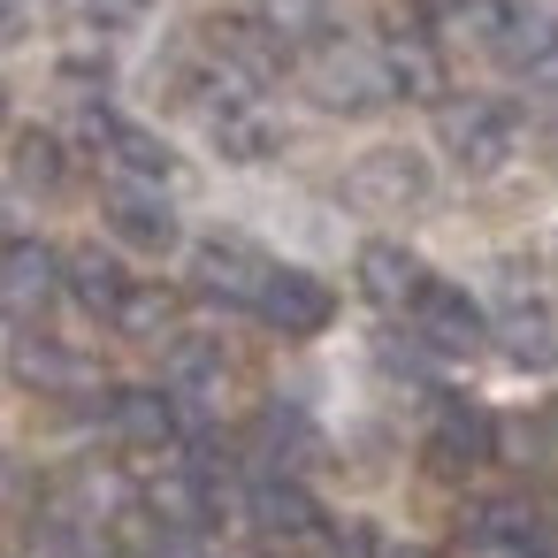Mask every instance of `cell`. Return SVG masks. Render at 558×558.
I'll use <instances>...</instances> for the list:
<instances>
[{
  "label": "cell",
  "mask_w": 558,
  "mask_h": 558,
  "mask_svg": "<svg viewBox=\"0 0 558 558\" xmlns=\"http://www.w3.org/2000/svg\"><path fill=\"white\" fill-rule=\"evenodd\" d=\"M299 85H306V100L329 108V116H367V108L398 100L383 47H360V39H314V54L299 62Z\"/></svg>",
  "instance_id": "obj_1"
},
{
  "label": "cell",
  "mask_w": 558,
  "mask_h": 558,
  "mask_svg": "<svg viewBox=\"0 0 558 558\" xmlns=\"http://www.w3.org/2000/svg\"><path fill=\"white\" fill-rule=\"evenodd\" d=\"M344 199L367 207V215H405V207L428 199V161L405 154V146H375L344 169Z\"/></svg>",
  "instance_id": "obj_2"
},
{
  "label": "cell",
  "mask_w": 558,
  "mask_h": 558,
  "mask_svg": "<svg viewBox=\"0 0 558 558\" xmlns=\"http://www.w3.org/2000/svg\"><path fill=\"white\" fill-rule=\"evenodd\" d=\"M512 138H520V123H512L505 100H451V108H444V154H451L459 169H474V177L505 169Z\"/></svg>",
  "instance_id": "obj_3"
},
{
  "label": "cell",
  "mask_w": 558,
  "mask_h": 558,
  "mask_svg": "<svg viewBox=\"0 0 558 558\" xmlns=\"http://www.w3.org/2000/svg\"><path fill=\"white\" fill-rule=\"evenodd\" d=\"M62 283H70V260H62L54 245H39V238H24V245L0 253V314L39 322V314L62 299Z\"/></svg>",
  "instance_id": "obj_4"
},
{
  "label": "cell",
  "mask_w": 558,
  "mask_h": 558,
  "mask_svg": "<svg viewBox=\"0 0 558 558\" xmlns=\"http://www.w3.org/2000/svg\"><path fill=\"white\" fill-rule=\"evenodd\" d=\"M268 276H276V260H268L260 245H245V238H207V245L192 253V283H199L207 299H222V306H260Z\"/></svg>",
  "instance_id": "obj_5"
},
{
  "label": "cell",
  "mask_w": 558,
  "mask_h": 558,
  "mask_svg": "<svg viewBox=\"0 0 558 558\" xmlns=\"http://www.w3.org/2000/svg\"><path fill=\"white\" fill-rule=\"evenodd\" d=\"M405 314H413L421 344H428V352H444V360H466V352H482V337H489L482 306H474L459 283H421V299H413Z\"/></svg>",
  "instance_id": "obj_6"
},
{
  "label": "cell",
  "mask_w": 558,
  "mask_h": 558,
  "mask_svg": "<svg viewBox=\"0 0 558 558\" xmlns=\"http://www.w3.org/2000/svg\"><path fill=\"white\" fill-rule=\"evenodd\" d=\"M207 138H215L222 161H268V154L283 146V123H276L245 85H222V100L207 108Z\"/></svg>",
  "instance_id": "obj_7"
},
{
  "label": "cell",
  "mask_w": 558,
  "mask_h": 558,
  "mask_svg": "<svg viewBox=\"0 0 558 558\" xmlns=\"http://www.w3.org/2000/svg\"><path fill=\"white\" fill-rule=\"evenodd\" d=\"M253 314H260L268 329H283V337H322V329H329V314H337V299H329V283H322V276H306V268H276Z\"/></svg>",
  "instance_id": "obj_8"
},
{
  "label": "cell",
  "mask_w": 558,
  "mask_h": 558,
  "mask_svg": "<svg viewBox=\"0 0 558 558\" xmlns=\"http://www.w3.org/2000/svg\"><path fill=\"white\" fill-rule=\"evenodd\" d=\"M85 138H93L123 177H138V184H161V177L177 169V154H169L154 131H138V123H123V116H108V108H85Z\"/></svg>",
  "instance_id": "obj_9"
},
{
  "label": "cell",
  "mask_w": 558,
  "mask_h": 558,
  "mask_svg": "<svg viewBox=\"0 0 558 558\" xmlns=\"http://www.w3.org/2000/svg\"><path fill=\"white\" fill-rule=\"evenodd\" d=\"M108 230H116L123 245H138V253H169V245H177L169 199H161L154 184H138V177H123V184L108 192Z\"/></svg>",
  "instance_id": "obj_10"
},
{
  "label": "cell",
  "mask_w": 558,
  "mask_h": 558,
  "mask_svg": "<svg viewBox=\"0 0 558 558\" xmlns=\"http://www.w3.org/2000/svg\"><path fill=\"white\" fill-rule=\"evenodd\" d=\"M108 428L131 451H169L177 444V398L169 390H116L108 398Z\"/></svg>",
  "instance_id": "obj_11"
},
{
  "label": "cell",
  "mask_w": 558,
  "mask_h": 558,
  "mask_svg": "<svg viewBox=\"0 0 558 558\" xmlns=\"http://www.w3.org/2000/svg\"><path fill=\"white\" fill-rule=\"evenodd\" d=\"M428 459H436L444 474L482 466V459H489V413L466 405V398H444V405H436V428H428Z\"/></svg>",
  "instance_id": "obj_12"
},
{
  "label": "cell",
  "mask_w": 558,
  "mask_h": 558,
  "mask_svg": "<svg viewBox=\"0 0 558 558\" xmlns=\"http://www.w3.org/2000/svg\"><path fill=\"white\" fill-rule=\"evenodd\" d=\"M421 260L405 253V245H390V238H375V245H360V291L375 299V306H390V314H405L413 299H421Z\"/></svg>",
  "instance_id": "obj_13"
},
{
  "label": "cell",
  "mask_w": 558,
  "mask_h": 558,
  "mask_svg": "<svg viewBox=\"0 0 558 558\" xmlns=\"http://www.w3.org/2000/svg\"><path fill=\"white\" fill-rule=\"evenodd\" d=\"M245 512H253V527H260V535H314V527H322L314 497H306L291 474H268V482H253V489H245Z\"/></svg>",
  "instance_id": "obj_14"
},
{
  "label": "cell",
  "mask_w": 558,
  "mask_h": 558,
  "mask_svg": "<svg viewBox=\"0 0 558 558\" xmlns=\"http://www.w3.org/2000/svg\"><path fill=\"white\" fill-rule=\"evenodd\" d=\"M70 291H77V306H85V314L116 322V306L131 299V276H123V260H116V253L77 245V253H70Z\"/></svg>",
  "instance_id": "obj_15"
},
{
  "label": "cell",
  "mask_w": 558,
  "mask_h": 558,
  "mask_svg": "<svg viewBox=\"0 0 558 558\" xmlns=\"http://www.w3.org/2000/svg\"><path fill=\"white\" fill-rule=\"evenodd\" d=\"M9 367H16V383H32V390H85V383H93V367H85L70 344H54V337H16Z\"/></svg>",
  "instance_id": "obj_16"
},
{
  "label": "cell",
  "mask_w": 558,
  "mask_h": 558,
  "mask_svg": "<svg viewBox=\"0 0 558 558\" xmlns=\"http://www.w3.org/2000/svg\"><path fill=\"white\" fill-rule=\"evenodd\" d=\"M550 39H558V0H505V16H497V54H505L512 70H527Z\"/></svg>",
  "instance_id": "obj_17"
},
{
  "label": "cell",
  "mask_w": 558,
  "mask_h": 558,
  "mask_svg": "<svg viewBox=\"0 0 558 558\" xmlns=\"http://www.w3.org/2000/svg\"><path fill=\"white\" fill-rule=\"evenodd\" d=\"M383 62H390L398 100H436V93H444V62H436V47H428V39H390V47H383Z\"/></svg>",
  "instance_id": "obj_18"
},
{
  "label": "cell",
  "mask_w": 558,
  "mask_h": 558,
  "mask_svg": "<svg viewBox=\"0 0 558 558\" xmlns=\"http://www.w3.org/2000/svg\"><path fill=\"white\" fill-rule=\"evenodd\" d=\"M497 337H505V352H512L520 367H550V360H558V322H550L543 306L505 314V322H497Z\"/></svg>",
  "instance_id": "obj_19"
},
{
  "label": "cell",
  "mask_w": 558,
  "mask_h": 558,
  "mask_svg": "<svg viewBox=\"0 0 558 558\" xmlns=\"http://www.w3.org/2000/svg\"><path fill=\"white\" fill-rule=\"evenodd\" d=\"M62 177H70L62 138H54V131H24V138H16V184H24V192H62Z\"/></svg>",
  "instance_id": "obj_20"
},
{
  "label": "cell",
  "mask_w": 558,
  "mask_h": 558,
  "mask_svg": "<svg viewBox=\"0 0 558 558\" xmlns=\"http://www.w3.org/2000/svg\"><path fill=\"white\" fill-rule=\"evenodd\" d=\"M169 383H177V398H207L222 383V352L207 337H177L169 344Z\"/></svg>",
  "instance_id": "obj_21"
},
{
  "label": "cell",
  "mask_w": 558,
  "mask_h": 558,
  "mask_svg": "<svg viewBox=\"0 0 558 558\" xmlns=\"http://www.w3.org/2000/svg\"><path fill=\"white\" fill-rule=\"evenodd\" d=\"M260 451H268L276 466H306L322 444H314L306 413H291V405H268V413H260Z\"/></svg>",
  "instance_id": "obj_22"
},
{
  "label": "cell",
  "mask_w": 558,
  "mask_h": 558,
  "mask_svg": "<svg viewBox=\"0 0 558 558\" xmlns=\"http://www.w3.org/2000/svg\"><path fill=\"white\" fill-rule=\"evenodd\" d=\"M116 329H123V337H138V344H161V337L177 329V299H169V291H138V283H131V299L116 306Z\"/></svg>",
  "instance_id": "obj_23"
},
{
  "label": "cell",
  "mask_w": 558,
  "mask_h": 558,
  "mask_svg": "<svg viewBox=\"0 0 558 558\" xmlns=\"http://www.w3.org/2000/svg\"><path fill=\"white\" fill-rule=\"evenodd\" d=\"M253 9L276 39H322L329 32V0H253Z\"/></svg>",
  "instance_id": "obj_24"
},
{
  "label": "cell",
  "mask_w": 558,
  "mask_h": 558,
  "mask_svg": "<svg viewBox=\"0 0 558 558\" xmlns=\"http://www.w3.org/2000/svg\"><path fill=\"white\" fill-rule=\"evenodd\" d=\"M436 16H444V24H459V32H497L505 0H436Z\"/></svg>",
  "instance_id": "obj_25"
},
{
  "label": "cell",
  "mask_w": 558,
  "mask_h": 558,
  "mask_svg": "<svg viewBox=\"0 0 558 558\" xmlns=\"http://www.w3.org/2000/svg\"><path fill=\"white\" fill-rule=\"evenodd\" d=\"M520 77H527L535 93H550V100H558V39H550V47H543V54H535V62L520 70Z\"/></svg>",
  "instance_id": "obj_26"
},
{
  "label": "cell",
  "mask_w": 558,
  "mask_h": 558,
  "mask_svg": "<svg viewBox=\"0 0 558 558\" xmlns=\"http://www.w3.org/2000/svg\"><path fill=\"white\" fill-rule=\"evenodd\" d=\"M146 558H207V550H199V535H184V527H161Z\"/></svg>",
  "instance_id": "obj_27"
},
{
  "label": "cell",
  "mask_w": 558,
  "mask_h": 558,
  "mask_svg": "<svg viewBox=\"0 0 558 558\" xmlns=\"http://www.w3.org/2000/svg\"><path fill=\"white\" fill-rule=\"evenodd\" d=\"M85 9H93V24H131L146 0H85Z\"/></svg>",
  "instance_id": "obj_28"
},
{
  "label": "cell",
  "mask_w": 558,
  "mask_h": 558,
  "mask_svg": "<svg viewBox=\"0 0 558 558\" xmlns=\"http://www.w3.org/2000/svg\"><path fill=\"white\" fill-rule=\"evenodd\" d=\"M543 436H550V444H558V405H550V413H543Z\"/></svg>",
  "instance_id": "obj_29"
},
{
  "label": "cell",
  "mask_w": 558,
  "mask_h": 558,
  "mask_svg": "<svg viewBox=\"0 0 558 558\" xmlns=\"http://www.w3.org/2000/svg\"><path fill=\"white\" fill-rule=\"evenodd\" d=\"M383 558H436V550H383Z\"/></svg>",
  "instance_id": "obj_30"
},
{
  "label": "cell",
  "mask_w": 558,
  "mask_h": 558,
  "mask_svg": "<svg viewBox=\"0 0 558 558\" xmlns=\"http://www.w3.org/2000/svg\"><path fill=\"white\" fill-rule=\"evenodd\" d=\"M0 116H9V93H0Z\"/></svg>",
  "instance_id": "obj_31"
},
{
  "label": "cell",
  "mask_w": 558,
  "mask_h": 558,
  "mask_svg": "<svg viewBox=\"0 0 558 558\" xmlns=\"http://www.w3.org/2000/svg\"><path fill=\"white\" fill-rule=\"evenodd\" d=\"M550 146H558V131H550Z\"/></svg>",
  "instance_id": "obj_32"
},
{
  "label": "cell",
  "mask_w": 558,
  "mask_h": 558,
  "mask_svg": "<svg viewBox=\"0 0 558 558\" xmlns=\"http://www.w3.org/2000/svg\"><path fill=\"white\" fill-rule=\"evenodd\" d=\"M85 558H93V550H85Z\"/></svg>",
  "instance_id": "obj_33"
}]
</instances>
